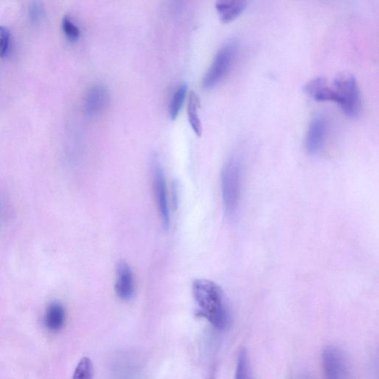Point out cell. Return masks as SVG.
<instances>
[{
	"label": "cell",
	"instance_id": "obj_7",
	"mask_svg": "<svg viewBox=\"0 0 379 379\" xmlns=\"http://www.w3.org/2000/svg\"><path fill=\"white\" fill-rule=\"evenodd\" d=\"M328 128L327 120L322 113L312 118L307 132L305 147L310 154L319 153L325 142Z\"/></svg>",
	"mask_w": 379,
	"mask_h": 379
},
{
	"label": "cell",
	"instance_id": "obj_4",
	"mask_svg": "<svg viewBox=\"0 0 379 379\" xmlns=\"http://www.w3.org/2000/svg\"><path fill=\"white\" fill-rule=\"evenodd\" d=\"M339 104L348 117H358L361 108V92L356 77L348 73L339 74L334 81Z\"/></svg>",
	"mask_w": 379,
	"mask_h": 379
},
{
	"label": "cell",
	"instance_id": "obj_14",
	"mask_svg": "<svg viewBox=\"0 0 379 379\" xmlns=\"http://www.w3.org/2000/svg\"><path fill=\"white\" fill-rule=\"evenodd\" d=\"M188 87L186 84L180 85L173 94L169 106V114L172 120H175L177 118L180 110L182 109L186 101Z\"/></svg>",
	"mask_w": 379,
	"mask_h": 379
},
{
	"label": "cell",
	"instance_id": "obj_2",
	"mask_svg": "<svg viewBox=\"0 0 379 379\" xmlns=\"http://www.w3.org/2000/svg\"><path fill=\"white\" fill-rule=\"evenodd\" d=\"M242 166L237 156L225 163L221 175L222 200L227 216L233 217L237 212L240 196Z\"/></svg>",
	"mask_w": 379,
	"mask_h": 379
},
{
	"label": "cell",
	"instance_id": "obj_6",
	"mask_svg": "<svg viewBox=\"0 0 379 379\" xmlns=\"http://www.w3.org/2000/svg\"><path fill=\"white\" fill-rule=\"evenodd\" d=\"M323 368L326 379H350L343 353L337 349H327L323 354Z\"/></svg>",
	"mask_w": 379,
	"mask_h": 379
},
{
	"label": "cell",
	"instance_id": "obj_5",
	"mask_svg": "<svg viewBox=\"0 0 379 379\" xmlns=\"http://www.w3.org/2000/svg\"><path fill=\"white\" fill-rule=\"evenodd\" d=\"M154 189L159 215L164 228L170 225V210L166 176L159 159L153 161Z\"/></svg>",
	"mask_w": 379,
	"mask_h": 379
},
{
	"label": "cell",
	"instance_id": "obj_15",
	"mask_svg": "<svg viewBox=\"0 0 379 379\" xmlns=\"http://www.w3.org/2000/svg\"><path fill=\"white\" fill-rule=\"evenodd\" d=\"M93 375L92 361L89 358L84 357L79 361L72 379H93Z\"/></svg>",
	"mask_w": 379,
	"mask_h": 379
},
{
	"label": "cell",
	"instance_id": "obj_8",
	"mask_svg": "<svg viewBox=\"0 0 379 379\" xmlns=\"http://www.w3.org/2000/svg\"><path fill=\"white\" fill-rule=\"evenodd\" d=\"M110 103L108 89L103 85L91 87L86 94L84 108L87 115L95 117L103 112Z\"/></svg>",
	"mask_w": 379,
	"mask_h": 379
},
{
	"label": "cell",
	"instance_id": "obj_16",
	"mask_svg": "<svg viewBox=\"0 0 379 379\" xmlns=\"http://www.w3.org/2000/svg\"><path fill=\"white\" fill-rule=\"evenodd\" d=\"M235 379H251L248 355L244 351L239 356Z\"/></svg>",
	"mask_w": 379,
	"mask_h": 379
},
{
	"label": "cell",
	"instance_id": "obj_3",
	"mask_svg": "<svg viewBox=\"0 0 379 379\" xmlns=\"http://www.w3.org/2000/svg\"><path fill=\"white\" fill-rule=\"evenodd\" d=\"M238 47V41L230 39L219 49L204 76L203 85L205 89H210L217 86L227 76L234 62Z\"/></svg>",
	"mask_w": 379,
	"mask_h": 379
},
{
	"label": "cell",
	"instance_id": "obj_17",
	"mask_svg": "<svg viewBox=\"0 0 379 379\" xmlns=\"http://www.w3.org/2000/svg\"><path fill=\"white\" fill-rule=\"evenodd\" d=\"M64 35L71 41H77L80 37L79 27L71 20L69 16H65L62 23Z\"/></svg>",
	"mask_w": 379,
	"mask_h": 379
},
{
	"label": "cell",
	"instance_id": "obj_13",
	"mask_svg": "<svg viewBox=\"0 0 379 379\" xmlns=\"http://www.w3.org/2000/svg\"><path fill=\"white\" fill-rule=\"evenodd\" d=\"M200 107V98L194 91H191L188 103V116L190 125L198 137L203 135V127L198 108Z\"/></svg>",
	"mask_w": 379,
	"mask_h": 379
},
{
	"label": "cell",
	"instance_id": "obj_9",
	"mask_svg": "<svg viewBox=\"0 0 379 379\" xmlns=\"http://www.w3.org/2000/svg\"><path fill=\"white\" fill-rule=\"evenodd\" d=\"M118 298L124 301H129L135 293V283L133 272L128 264L121 261L117 268V282L115 285Z\"/></svg>",
	"mask_w": 379,
	"mask_h": 379
},
{
	"label": "cell",
	"instance_id": "obj_12",
	"mask_svg": "<svg viewBox=\"0 0 379 379\" xmlns=\"http://www.w3.org/2000/svg\"><path fill=\"white\" fill-rule=\"evenodd\" d=\"M247 2L242 0H220L216 3V9L222 23L232 21L245 9Z\"/></svg>",
	"mask_w": 379,
	"mask_h": 379
},
{
	"label": "cell",
	"instance_id": "obj_10",
	"mask_svg": "<svg viewBox=\"0 0 379 379\" xmlns=\"http://www.w3.org/2000/svg\"><path fill=\"white\" fill-rule=\"evenodd\" d=\"M305 91L317 101H334L339 103V96L334 88L327 84L322 77L312 79L304 86Z\"/></svg>",
	"mask_w": 379,
	"mask_h": 379
},
{
	"label": "cell",
	"instance_id": "obj_11",
	"mask_svg": "<svg viewBox=\"0 0 379 379\" xmlns=\"http://www.w3.org/2000/svg\"><path fill=\"white\" fill-rule=\"evenodd\" d=\"M66 314L64 306L57 302L49 305L45 315V324L49 331H61L64 325Z\"/></svg>",
	"mask_w": 379,
	"mask_h": 379
},
{
	"label": "cell",
	"instance_id": "obj_19",
	"mask_svg": "<svg viewBox=\"0 0 379 379\" xmlns=\"http://www.w3.org/2000/svg\"><path fill=\"white\" fill-rule=\"evenodd\" d=\"M43 8L40 2L33 3L29 8V18L33 24L41 21L43 16Z\"/></svg>",
	"mask_w": 379,
	"mask_h": 379
},
{
	"label": "cell",
	"instance_id": "obj_18",
	"mask_svg": "<svg viewBox=\"0 0 379 379\" xmlns=\"http://www.w3.org/2000/svg\"><path fill=\"white\" fill-rule=\"evenodd\" d=\"M11 43L9 30L5 26H0V58H4L9 53Z\"/></svg>",
	"mask_w": 379,
	"mask_h": 379
},
{
	"label": "cell",
	"instance_id": "obj_1",
	"mask_svg": "<svg viewBox=\"0 0 379 379\" xmlns=\"http://www.w3.org/2000/svg\"><path fill=\"white\" fill-rule=\"evenodd\" d=\"M194 299L201 314L213 327L225 329L230 323V315L224 294L215 283L207 279H197L193 283Z\"/></svg>",
	"mask_w": 379,
	"mask_h": 379
}]
</instances>
